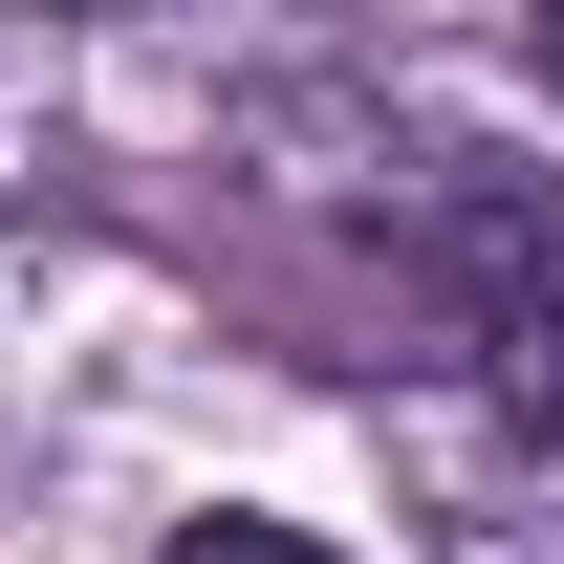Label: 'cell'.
I'll use <instances>...</instances> for the list:
<instances>
[{"label": "cell", "mask_w": 564, "mask_h": 564, "mask_svg": "<svg viewBox=\"0 0 564 564\" xmlns=\"http://www.w3.org/2000/svg\"><path fill=\"white\" fill-rule=\"evenodd\" d=\"M413 261L456 304V348L521 434H564V174H499V152H413Z\"/></svg>", "instance_id": "cell-1"}, {"label": "cell", "mask_w": 564, "mask_h": 564, "mask_svg": "<svg viewBox=\"0 0 564 564\" xmlns=\"http://www.w3.org/2000/svg\"><path fill=\"white\" fill-rule=\"evenodd\" d=\"M174 564H348V543H326V521H261V499H196Z\"/></svg>", "instance_id": "cell-2"}, {"label": "cell", "mask_w": 564, "mask_h": 564, "mask_svg": "<svg viewBox=\"0 0 564 564\" xmlns=\"http://www.w3.org/2000/svg\"><path fill=\"white\" fill-rule=\"evenodd\" d=\"M521 66H543V87H564V0H543V44H521Z\"/></svg>", "instance_id": "cell-3"}]
</instances>
